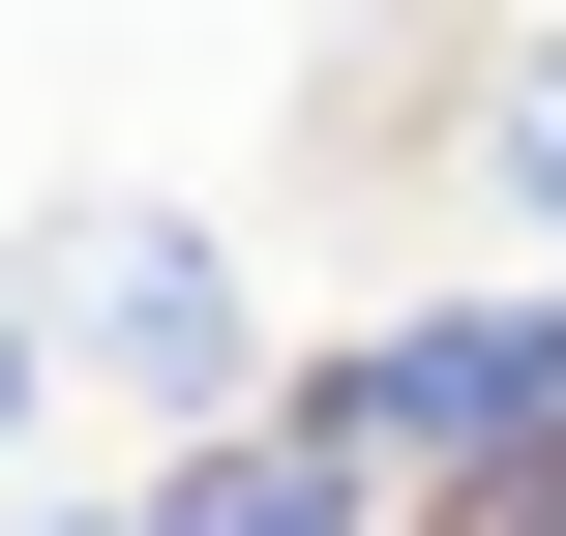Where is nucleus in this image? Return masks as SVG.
<instances>
[{
	"label": "nucleus",
	"instance_id": "1",
	"mask_svg": "<svg viewBox=\"0 0 566 536\" xmlns=\"http://www.w3.org/2000/svg\"><path fill=\"white\" fill-rule=\"evenodd\" d=\"M0 328H30L60 388H119V418H179V448H239V418H298V388H269V328H239V239H209V209H149V179H90V209H30V239H0Z\"/></svg>",
	"mask_w": 566,
	"mask_h": 536
},
{
	"label": "nucleus",
	"instance_id": "2",
	"mask_svg": "<svg viewBox=\"0 0 566 536\" xmlns=\"http://www.w3.org/2000/svg\"><path fill=\"white\" fill-rule=\"evenodd\" d=\"M388 507H478V477H566V298H418V328H358L328 388H298Z\"/></svg>",
	"mask_w": 566,
	"mask_h": 536
},
{
	"label": "nucleus",
	"instance_id": "3",
	"mask_svg": "<svg viewBox=\"0 0 566 536\" xmlns=\"http://www.w3.org/2000/svg\"><path fill=\"white\" fill-rule=\"evenodd\" d=\"M119 536H388V477H358L328 418H239V448H179Z\"/></svg>",
	"mask_w": 566,
	"mask_h": 536
},
{
	"label": "nucleus",
	"instance_id": "4",
	"mask_svg": "<svg viewBox=\"0 0 566 536\" xmlns=\"http://www.w3.org/2000/svg\"><path fill=\"white\" fill-rule=\"evenodd\" d=\"M478 179L537 209V269H566V30H507V60H478Z\"/></svg>",
	"mask_w": 566,
	"mask_h": 536
},
{
	"label": "nucleus",
	"instance_id": "5",
	"mask_svg": "<svg viewBox=\"0 0 566 536\" xmlns=\"http://www.w3.org/2000/svg\"><path fill=\"white\" fill-rule=\"evenodd\" d=\"M418 536H566V477H478V507H418Z\"/></svg>",
	"mask_w": 566,
	"mask_h": 536
},
{
	"label": "nucleus",
	"instance_id": "6",
	"mask_svg": "<svg viewBox=\"0 0 566 536\" xmlns=\"http://www.w3.org/2000/svg\"><path fill=\"white\" fill-rule=\"evenodd\" d=\"M30 388H60V358H30V328H0V448H30Z\"/></svg>",
	"mask_w": 566,
	"mask_h": 536
},
{
	"label": "nucleus",
	"instance_id": "7",
	"mask_svg": "<svg viewBox=\"0 0 566 536\" xmlns=\"http://www.w3.org/2000/svg\"><path fill=\"white\" fill-rule=\"evenodd\" d=\"M0 536H30V507H0Z\"/></svg>",
	"mask_w": 566,
	"mask_h": 536
}]
</instances>
